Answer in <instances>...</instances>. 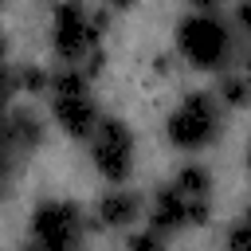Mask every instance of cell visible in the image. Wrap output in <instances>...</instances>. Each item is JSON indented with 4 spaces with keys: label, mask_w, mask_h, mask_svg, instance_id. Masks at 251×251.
Masks as SVG:
<instances>
[{
    "label": "cell",
    "mask_w": 251,
    "mask_h": 251,
    "mask_svg": "<svg viewBox=\"0 0 251 251\" xmlns=\"http://www.w3.org/2000/svg\"><path fill=\"white\" fill-rule=\"evenodd\" d=\"M110 12L106 8H86L82 0H55L51 8V51L63 67H82L90 51L102 47Z\"/></svg>",
    "instance_id": "cell-1"
},
{
    "label": "cell",
    "mask_w": 251,
    "mask_h": 251,
    "mask_svg": "<svg viewBox=\"0 0 251 251\" xmlns=\"http://www.w3.org/2000/svg\"><path fill=\"white\" fill-rule=\"evenodd\" d=\"M196 12H212V8H220V0H188Z\"/></svg>",
    "instance_id": "cell-18"
},
{
    "label": "cell",
    "mask_w": 251,
    "mask_h": 251,
    "mask_svg": "<svg viewBox=\"0 0 251 251\" xmlns=\"http://www.w3.org/2000/svg\"><path fill=\"white\" fill-rule=\"evenodd\" d=\"M20 251H47V247H43L39 239H24V243H20Z\"/></svg>",
    "instance_id": "cell-19"
},
{
    "label": "cell",
    "mask_w": 251,
    "mask_h": 251,
    "mask_svg": "<svg viewBox=\"0 0 251 251\" xmlns=\"http://www.w3.org/2000/svg\"><path fill=\"white\" fill-rule=\"evenodd\" d=\"M4 90L8 98L16 94H51V71L35 63H8L4 67Z\"/></svg>",
    "instance_id": "cell-10"
},
{
    "label": "cell",
    "mask_w": 251,
    "mask_h": 251,
    "mask_svg": "<svg viewBox=\"0 0 251 251\" xmlns=\"http://www.w3.org/2000/svg\"><path fill=\"white\" fill-rule=\"evenodd\" d=\"M173 184H176L184 196H192V200H212V173H208L204 165H196V161H184V165L173 173Z\"/></svg>",
    "instance_id": "cell-11"
},
{
    "label": "cell",
    "mask_w": 251,
    "mask_h": 251,
    "mask_svg": "<svg viewBox=\"0 0 251 251\" xmlns=\"http://www.w3.org/2000/svg\"><path fill=\"white\" fill-rule=\"evenodd\" d=\"M208 220H212V200H192V196H184L173 180L153 192L149 227H153L157 235H173V231H180V227H204Z\"/></svg>",
    "instance_id": "cell-7"
},
{
    "label": "cell",
    "mask_w": 251,
    "mask_h": 251,
    "mask_svg": "<svg viewBox=\"0 0 251 251\" xmlns=\"http://www.w3.org/2000/svg\"><path fill=\"white\" fill-rule=\"evenodd\" d=\"M247 75H251V55H247Z\"/></svg>",
    "instance_id": "cell-22"
},
{
    "label": "cell",
    "mask_w": 251,
    "mask_h": 251,
    "mask_svg": "<svg viewBox=\"0 0 251 251\" xmlns=\"http://www.w3.org/2000/svg\"><path fill=\"white\" fill-rule=\"evenodd\" d=\"M106 4H110V8H133L137 0H106Z\"/></svg>",
    "instance_id": "cell-20"
},
{
    "label": "cell",
    "mask_w": 251,
    "mask_h": 251,
    "mask_svg": "<svg viewBox=\"0 0 251 251\" xmlns=\"http://www.w3.org/2000/svg\"><path fill=\"white\" fill-rule=\"evenodd\" d=\"M235 27L251 39V0H239V4H235Z\"/></svg>",
    "instance_id": "cell-17"
},
{
    "label": "cell",
    "mask_w": 251,
    "mask_h": 251,
    "mask_svg": "<svg viewBox=\"0 0 251 251\" xmlns=\"http://www.w3.org/2000/svg\"><path fill=\"white\" fill-rule=\"evenodd\" d=\"M133 153H137V141H133L129 122L102 118V126L90 137V165H94V173L102 180H110V184H126L129 173H133Z\"/></svg>",
    "instance_id": "cell-6"
},
{
    "label": "cell",
    "mask_w": 251,
    "mask_h": 251,
    "mask_svg": "<svg viewBox=\"0 0 251 251\" xmlns=\"http://www.w3.org/2000/svg\"><path fill=\"white\" fill-rule=\"evenodd\" d=\"M224 251H251V208L227 227V235H224Z\"/></svg>",
    "instance_id": "cell-13"
},
{
    "label": "cell",
    "mask_w": 251,
    "mask_h": 251,
    "mask_svg": "<svg viewBox=\"0 0 251 251\" xmlns=\"http://www.w3.org/2000/svg\"><path fill=\"white\" fill-rule=\"evenodd\" d=\"M216 98H220L224 106H231V110L251 106V75H247V71H243V75H220Z\"/></svg>",
    "instance_id": "cell-12"
},
{
    "label": "cell",
    "mask_w": 251,
    "mask_h": 251,
    "mask_svg": "<svg viewBox=\"0 0 251 251\" xmlns=\"http://www.w3.org/2000/svg\"><path fill=\"white\" fill-rule=\"evenodd\" d=\"M43 118L31 106H8L4 114V184L16 180L24 157H31L43 145Z\"/></svg>",
    "instance_id": "cell-8"
},
{
    "label": "cell",
    "mask_w": 251,
    "mask_h": 251,
    "mask_svg": "<svg viewBox=\"0 0 251 251\" xmlns=\"http://www.w3.org/2000/svg\"><path fill=\"white\" fill-rule=\"evenodd\" d=\"M90 75L82 71V67H63L59 63V71H51V114H55V122H59V129L67 133V137H75V141H82V137H94V129L102 126V110H98V102L90 98Z\"/></svg>",
    "instance_id": "cell-2"
},
{
    "label": "cell",
    "mask_w": 251,
    "mask_h": 251,
    "mask_svg": "<svg viewBox=\"0 0 251 251\" xmlns=\"http://www.w3.org/2000/svg\"><path fill=\"white\" fill-rule=\"evenodd\" d=\"M176 55L196 67V71H224L231 63V51H235V39H231V27L216 16V12H192V16H180L176 20Z\"/></svg>",
    "instance_id": "cell-4"
},
{
    "label": "cell",
    "mask_w": 251,
    "mask_h": 251,
    "mask_svg": "<svg viewBox=\"0 0 251 251\" xmlns=\"http://www.w3.org/2000/svg\"><path fill=\"white\" fill-rule=\"evenodd\" d=\"M27 231L31 239H39L47 251H82L86 235L90 231H102L94 224L90 212H82L75 200H63V196H47L31 208L27 216Z\"/></svg>",
    "instance_id": "cell-5"
},
{
    "label": "cell",
    "mask_w": 251,
    "mask_h": 251,
    "mask_svg": "<svg viewBox=\"0 0 251 251\" xmlns=\"http://www.w3.org/2000/svg\"><path fill=\"white\" fill-rule=\"evenodd\" d=\"M82 71H86L90 78H98V75L106 71V51H102V47H98V51H90V55L82 59Z\"/></svg>",
    "instance_id": "cell-15"
},
{
    "label": "cell",
    "mask_w": 251,
    "mask_h": 251,
    "mask_svg": "<svg viewBox=\"0 0 251 251\" xmlns=\"http://www.w3.org/2000/svg\"><path fill=\"white\" fill-rule=\"evenodd\" d=\"M224 133V102L208 90H188L165 118V141L180 153H200Z\"/></svg>",
    "instance_id": "cell-3"
},
{
    "label": "cell",
    "mask_w": 251,
    "mask_h": 251,
    "mask_svg": "<svg viewBox=\"0 0 251 251\" xmlns=\"http://www.w3.org/2000/svg\"><path fill=\"white\" fill-rule=\"evenodd\" d=\"M90 216H94V224L102 231H126L141 216V196L129 192V188H110V192L98 196V204H94Z\"/></svg>",
    "instance_id": "cell-9"
},
{
    "label": "cell",
    "mask_w": 251,
    "mask_h": 251,
    "mask_svg": "<svg viewBox=\"0 0 251 251\" xmlns=\"http://www.w3.org/2000/svg\"><path fill=\"white\" fill-rule=\"evenodd\" d=\"M149 67H153V75H173V67H176V55H169V51H157V55L149 59Z\"/></svg>",
    "instance_id": "cell-16"
},
{
    "label": "cell",
    "mask_w": 251,
    "mask_h": 251,
    "mask_svg": "<svg viewBox=\"0 0 251 251\" xmlns=\"http://www.w3.org/2000/svg\"><path fill=\"white\" fill-rule=\"evenodd\" d=\"M243 161H247V169H251V145H247V153H243Z\"/></svg>",
    "instance_id": "cell-21"
},
{
    "label": "cell",
    "mask_w": 251,
    "mask_h": 251,
    "mask_svg": "<svg viewBox=\"0 0 251 251\" xmlns=\"http://www.w3.org/2000/svg\"><path fill=\"white\" fill-rule=\"evenodd\" d=\"M161 239H165V235H157L153 227H149V231H133V235H129V251H165Z\"/></svg>",
    "instance_id": "cell-14"
}]
</instances>
